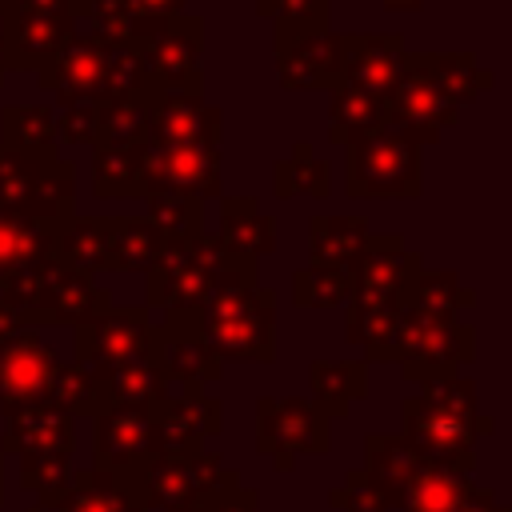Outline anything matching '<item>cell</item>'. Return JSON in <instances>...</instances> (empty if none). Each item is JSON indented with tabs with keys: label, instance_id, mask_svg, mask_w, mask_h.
<instances>
[{
	"label": "cell",
	"instance_id": "obj_1",
	"mask_svg": "<svg viewBox=\"0 0 512 512\" xmlns=\"http://www.w3.org/2000/svg\"><path fill=\"white\" fill-rule=\"evenodd\" d=\"M496 76L480 68L472 52H408L396 88L384 100V124L408 128L420 144H436L444 128L456 124L460 108L488 92Z\"/></svg>",
	"mask_w": 512,
	"mask_h": 512
},
{
	"label": "cell",
	"instance_id": "obj_2",
	"mask_svg": "<svg viewBox=\"0 0 512 512\" xmlns=\"http://www.w3.org/2000/svg\"><path fill=\"white\" fill-rule=\"evenodd\" d=\"M204 344L216 360L272 364L276 360V292L260 284V264L224 256L212 292L200 308Z\"/></svg>",
	"mask_w": 512,
	"mask_h": 512
},
{
	"label": "cell",
	"instance_id": "obj_3",
	"mask_svg": "<svg viewBox=\"0 0 512 512\" xmlns=\"http://www.w3.org/2000/svg\"><path fill=\"white\" fill-rule=\"evenodd\" d=\"M408 448L452 476H472L476 440L492 432V416L480 412V392L468 376L416 384V392L400 408Z\"/></svg>",
	"mask_w": 512,
	"mask_h": 512
},
{
	"label": "cell",
	"instance_id": "obj_4",
	"mask_svg": "<svg viewBox=\"0 0 512 512\" xmlns=\"http://www.w3.org/2000/svg\"><path fill=\"white\" fill-rule=\"evenodd\" d=\"M344 188L352 200H416L424 188V144L416 132L384 124L344 148Z\"/></svg>",
	"mask_w": 512,
	"mask_h": 512
},
{
	"label": "cell",
	"instance_id": "obj_5",
	"mask_svg": "<svg viewBox=\"0 0 512 512\" xmlns=\"http://www.w3.org/2000/svg\"><path fill=\"white\" fill-rule=\"evenodd\" d=\"M0 292L12 304V312L20 316L24 328H40V324H72V328H80L92 316L112 308V292L100 288L96 276H84L76 268L56 264V260L4 280Z\"/></svg>",
	"mask_w": 512,
	"mask_h": 512
},
{
	"label": "cell",
	"instance_id": "obj_6",
	"mask_svg": "<svg viewBox=\"0 0 512 512\" xmlns=\"http://www.w3.org/2000/svg\"><path fill=\"white\" fill-rule=\"evenodd\" d=\"M476 356V328L468 320H436L416 308H400L396 332L388 340L384 364H400L408 384L452 380Z\"/></svg>",
	"mask_w": 512,
	"mask_h": 512
},
{
	"label": "cell",
	"instance_id": "obj_7",
	"mask_svg": "<svg viewBox=\"0 0 512 512\" xmlns=\"http://www.w3.org/2000/svg\"><path fill=\"white\" fill-rule=\"evenodd\" d=\"M224 252L216 248V240L208 232L200 236H164L160 256L152 260V268L144 272V288H148V312H164V316H200L212 280L220 272Z\"/></svg>",
	"mask_w": 512,
	"mask_h": 512
},
{
	"label": "cell",
	"instance_id": "obj_8",
	"mask_svg": "<svg viewBox=\"0 0 512 512\" xmlns=\"http://www.w3.org/2000/svg\"><path fill=\"white\" fill-rule=\"evenodd\" d=\"M332 448V420L304 396L256 400V452L276 472H292L296 456H324Z\"/></svg>",
	"mask_w": 512,
	"mask_h": 512
},
{
	"label": "cell",
	"instance_id": "obj_9",
	"mask_svg": "<svg viewBox=\"0 0 512 512\" xmlns=\"http://www.w3.org/2000/svg\"><path fill=\"white\" fill-rule=\"evenodd\" d=\"M136 484L148 512H172L208 492L240 484V472L224 464V456L204 448L200 456H148L144 464H136Z\"/></svg>",
	"mask_w": 512,
	"mask_h": 512
},
{
	"label": "cell",
	"instance_id": "obj_10",
	"mask_svg": "<svg viewBox=\"0 0 512 512\" xmlns=\"http://www.w3.org/2000/svg\"><path fill=\"white\" fill-rule=\"evenodd\" d=\"M148 84L156 92H204V16L180 12L160 20L140 44Z\"/></svg>",
	"mask_w": 512,
	"mask_h": 512
},
{
	"label": "cell",
	"instance_id": "obj_11",
	"mask_svg": "<svg viewBox=\"0 0 512 512\" xmlns=\"http://www.w3.org/2000/svg\"><path fill=\"white\" fill-rule=\"evenodd\" d=\"M152 340H156V320L148 308H108L92 316L88 324L72 328V360L88 368L92 376H104L120 364L132 360H152Z\"/></svg>",
	"mask_w": 512,
	"mask_h": 512
},
{
	"label": "cell",
	"instance_id": "obj_12",
	"mask_svg": "<svg viewBox=\"0 0 512 512\" xmlns=\"http://www.w3.org/2000/svg\"><path fill=\"white\" fill-rule=\"evenodd\" d=\"M220 432V400L196 384L168 388L148 420V456H200Z\"/></svg>",
	"mask_w": 512,
	"mask_h": 512
},
{
	"label": "cell",
	"instance_id": "obj_13",
	"mask_svg": "<svg viewBox=\"0 0 512 512\" xmlns=\"http://www.w3.org/2000/svg\"><path fill=\"white\" fill-rule=\"evenodd\" d=\"M424 268L420 252L404 248L400 232L368 236L360 260L352 264V296L348 312H372V308H400L412 276Z\"/></svg>",
	"mask_w": 512,
	"mask_h": 512
},
{
	"label": "cell",
	"instance_id": "obj_14",
	"mask_svg": "<svg viewBox=\"0 0 512 512\" xmlns=\"http://www.w3.org/2000/svg\"><path fill=\"white\" fill-rule=\"evenodd\" d=\"M108 48L112 40L100 32H72V40L60 48L52 64L36 72L40 88L52 92L64 104H104L108 100Z\"/></svg>",
	"mask_w": 512,
	"mask_h": 512
},
{
	"label": "cell",
	"instance_id": "obj_15",
	"mask_svg": "<svg viewBox=\"0 0 512 512\" xmlns=\"http://www.w3.org/2000/svg\"><path fill=\"white\" fill-rule=\"evenodd\" d=\"M56 364L60 356L40 340L36 328H16L0 336V408L16 412V408L48 404Z\"/></svg>",
	"mask_w": 512,
	"mask_h": 512
},
{
	"label": "cell",
	"instance_id": "obj_16",
	"mask_svg": "<svg viewBox=\"0 0 512 512\" xmlns=\"http://www.w3.org/2000/svg\"><path fill=\"white\" fill-rule=\"evenodd\" d=\"M220 144H188V148H144V200L156 192H184L208 204L220 192Z\"/></svg>",
	"mask_w": 512,
	"mask_h": 512
},
{
	"label": "cell",
	"instance_id": "obj_17",
	"mask_svg": "<svg viewBox=\"0 0 512 512\" xmlns=\"http://www.w3.org/2000/svg\"><path fill=\"white\" fill-rule=\"evenodd\" d=\"M152 364L160 368L168 388H180V384L204 388V384H216L224 376V364L204 344L200 316H164V320H156Z\"/></svg>",
	"mask_w": 512,
	"mask_h": 512
},
{
	"label": "cell",
	"instance_id": "obj_18",
	"mask_svg": "<svg viewBox=\"0 0 512 512\" xmlns=\"http://www.w3.org/2000/svg\"><path fill=\"white\" fill-rule=\"evenodd\" d=\"M148 420L152 408L100 404L92 412V468L132 472L148 460Z\"/></svg>",
	"mask_w": 512,
	"mask_h": 512
},
{
	"label": "cell",
	"instance_id": "obj_19",
	"mask_svg": "<svg viewBox=\"0 0 512 512\" xmlns=\"http://www.w3.org/2000/svg\"><path fill=\"white\" fill-rule=\"evenodd\" d=\"M76 452V420L64 416L52 404H32L4 412V436L0 456L16 460H44V456H68Z\"/></svg>",
	"mask_w": 512,
	"mask_h": 512
},
{
	"label": "cell",
	"instance_id": "obj_20",
	"mask_svg": "<svg viewBox=\"0 0 512 512\" xmlns=\"http://www.w3.org/2000/svg\"><path fill=\"white\" fill-rule=\"evenodd\" d=\"M404 40L396 32L340 36V84H352L376 100H388L404 72Z\"/></svg>",
	"mask_w": 512,
	"mask_h": 512
},
{
	"label": "cell",
	"instance_id": "obj_21",
	"mask_svg": "<svg viewBox=\"0 0 512 512\" xmlns=\"http://www.w3.org/2000/svg\"><path fill=\"white\" fill-rule=\"evenodd\" d=\"M224 112L204 100V92H160L148 148H188V144H220Z\"/></svg>",
	"mask_w": 512,
	"mask_h": 512
},
{
	"label": "cell",
	"instance_id": "obj_22",
	"mask_svg": "<svg viewBox=\"0 0 512 512\" xmlns=\"http://www.w3.org/2000/svg\"><path fill=\"white\" fill-rule=\"evenodd\" d=\"M52 512H148L136 468L132 472H108V468H72L64 492L48 500Z\"/></svg>",
	"mask_w": 512,
	"mask_h": 512
},
{
	"label": "cell",
	"instance_id": "obj_23",
	"mask_svg": "<svg viewBox=\"0 0 512 512\" xmlns=\"http://www.w3.org/2000/svg\"><path fill=\"white\" fill-rule=\"evenodd\" d=\"M76 20L48 16V12H24L8 0V72H40L60 56V48L72 40Z\"/></svg>",
	"mask_w": 512,
	"mask_h": 512
},
{
	"label": "cell",
	"instance_id": "obj_24",
	"mask_svg": "<svg viewBox=\"0 0 512 512\" xmlns=\"http://www.w3.org/2000/svg\"><path fill=\"white\" fill-rule=\"evenodd\" d=\"M276 72H280V88L288 92H312V88L332 92L340 84V32L328 28L276 48Z\"/></svg>",
	"mask_w": 512,
	"mask_h": 512
},
{
	"label": "cell",
	"instance_id": "obj_25",
	"mask_svg": "<svg viewBox=\"0 0 512 512\" xmlns=\"http://www.w3.org/2000/svg\"><path fill=\"white\" fill-rule=\"evenodd\" d=\"M220 232L212 236L224 256L256 260L276 252V216H268L256 196H220Z\"/></svg>",
	"mask_w": 512,
	"mask_h": 512
},
{
	"label": "cell",
	"instance_id": "obj_26",
	"mask_svg": "<svg viewBox=\"0 0 512 512\" xmlns=\"http://www.w3.org/2000/svg\"><path fill=\"white\" fill-rule=\"evenodd\" d=\"M56 236H60V224L0 208V284L56 260Z\"/></svg>",
	"mask_w": 512,
	"mask_h": 512
},
{
	"label": "cell",
	"instance_id": "obj_27",
	"mask_svg": "<svg viewBox=\"0 0 512 512\" xmlns=\"http://www.w3.org/2000/svg\"><path fill=\"white\" fill-rule=\"evenodd\" d=\"M156 96L160 92L148 88V92H136V96L96 104V140H92V148H148Z\"/></svg>",
	"mask_w": 512,
	"mask_h": 512
},
{
	"label": "cell",
	"instance_id": "obj_28",
	"mask_svg": "<svg viewBox=\"0 0 512 512\" xmlns=\"http://www.w3.org/2000/svg\"><path fill=\"white\" fill-rule=\"evenodd\" d=\"M420 468H424V460L408 448L404 436H384V432L364 436V464H360V472L388 496V504L396 512H400L404 492H408V484H412V476Z\"/></svg>",
	"mask_w": 512,
	"mask_h": 512
},
{
	"label": "cell",
	"instance_id": "obj_29",
	"mask_svg": "<svg viewBox=\"0 0 512 512\" xmlns=\"http://www.w3.org/2000/svg\"><path fill=\"white\" fill-rule=\"evenodd\" d=\"M368 236L372 232L364 216H312L308 220V264L352 272Z\"/></svg>",
	"mask_w": 512,
	"mask_h": 512
},
{
	"label": "cell",
	"instance_id": "obj_30",
	"mask_svg": "<svg viewBox=\"0 0 512 512\" xmlns=\"http://www.w3.org/2000/svg\"><path fill=\"white\" fill-rule=\"evenodd\" d=\"M308 388H312V404L328 420H340L352 412L356 400L368 396V364L364 360H312Z\"/></svg>",
	"mask_w": 512,
	"mask_h": 512
},
{
	"label": "cell",
	"instance_id": "obj_31",
	"mask_svg": "<svg viewBox=\"0 0 512 512\" xmlns=\"http://www.w3.org/2000/svg\"><path fill=\"white\" fill-rule=\"evenodd\" d=\"M164 232L148 216H104V252L108 272H148L160 256Z\"/></svg>",
	"mask_w": 512,
	"mask_h": 512
},
{
	"label": "cell",
	"instance_id": "obj_32",
	"mask_svg": "<svg viewBox=\"0 0 512 512\" xmlns=\"http://www.w3.org/2000/svg\"><path fill=\"white\" fill-rule=\"evenodd\" d=\"M376 128H384V100H376L352 84H336L332 100H328V140L336 148H348Z\"/></svg>",
	"mask_w": 512,
	"mask_h": 512
},
{
	"label": "cell",
	"instance_id": "obj_33",
	"mask_svg": "<svg viewBox=\"0 0 512 512\" xmlns=\"http://www.w3.org/2000/svg\"><path fill=\"white\" fill-rule=\"evenodd\" d=\"M476 492H480V484L472 476H452L444 468L424 464L412 476L400 512H464Z\"/></svg>",
	"mask_w": 512,
	"mask_h": 512
},
{
	"label": "cell",
	"instance_id": "obj_34",
	"mask_svg": "<svg viewBox=\"0 0 512 512\" xmlns=\"http://www.w3.org/2000/svg\"><path fill=\"white\" fill-rule=\"evenodd\" d=\"M272 192L280 200H292V196L324 200V196H332V168L324 156H316V148L308 140H296L292 152L284 160H276V168H272Z\"/></svg>",
	"mask_w": 512,
	"mask_h": 512
},
{
	"label": "cell",
	"instance_id": "obj_35",
	"mask_svg": "<svg viewBox=\"0 0 512 512\" xmlns=\"http://www.w3.org/2000/svg\"><path fill=\"white\" fill-rule=\"evenodd\" d=\"M92 192L100 200H144V148H92Z\"/></svg>",
	"mask_w": 512,
	"mask_h": 512
},
{
	"label": "cell",
	"instance_id": "obj_36",
	"mask_svg": "<svg viewBox=\"0 0 512 512\" xmlns=\"http://www.w3.org/2000/svg\"><path fill=\"white\" fill-rule=\"evenodd\" d=\"M0 144L28 156H56V112L48 104H8L0 112Z\"/></svg>",
	"mask_w": 512,
	"mask_h": 512
},
{
	"label": "cell",
	"instance_id": "obj_37",
	"mask_svg": "<svg viewBox=\"0 0 512 512\" xmlns=\"http://www.w3.org/2000/svg\"><path fill=\"white\" fill-rule=\"evenodd\" d=\"M404 304L424 312V316H436V320H456V312L472 308L476 296L460 284L456 272L448 268H420L404 292Z\"/></svg>",
	"mask_w": 512,
	"mask_h": 512
},
{
	"label": "cell",
	"instance_id": "obj_38",
	"mask_svg": "<svg viewBox=\"0 0 512 512\" xmlns=\"http://www.w3.org/2000/svg\"><path fill=\"white\" fill-rule=\"evenodd\" d=\"M100 384V404H136V408H156L168 396V380L160 376V368L152 360H132L120 364L104 376H96Z\"/></svg>",
	"mask_w": 512,
	"mask_h": 512
},
{
	"label": "cell",
	"instance_id": "obj_39",
	"mask_svg": "<svg viewBox=\"0 0 512 512\" xmlns=\"http://www.w3.org/2000/svg\"><path fill=\"white\" fill-rule=\"evenodd\" d=\"M48 160L52 156H28V152H12V148L0 144V208L4 212H24L28 216Z\"/></svg>",
	"mask_w": 512,
	"mask_h": 512
},
{
	"label": "cell",
	"instance_id": "obj_40",
	"mask_svg": "<svg viewBox=\"0 0 512 512\" xmlns=\"http://www.w3.org/2000/svg\"><path fill=\"white\" fill-rule=\"evenodd\" d=\"M48 404L60 408V412L72 416V420H80V416L92 420V412L100 408V384H96V376H92L88 368H80L76 360H68V364L60 360L56 372H52Z\"/></svg>",
	"mask_w": 512,
	"mask_h": 512
},
{
	"label": "cell",
	"instance_id": "obj_41",
	"mask_svg": "<svg viewBox=\"0 0 512 512\" xmlns=\"http://www.w3.org/2000/svg\"><path fill=\"white\" fill-rule=\"evenodd\" d=\"M272 44L284 48L292 40H304V36H316V32H328V20H332V4L328 0H276L272 12Z\"/></svg>",
	"mask_w": 512,
	"mask_h": 512
},
{
	"label": "cell",
	"instance_id": "obj_42",
	"mask_svg": "<svg viewBox=\"0 0 512 512\" xmlns=\"http://www.w3.org/2000/svg\"><path fill=\"white\" fill-rule=\"evenodd\" d=\"M352 296V272L340 268H300L292 272V304L296 308H336Z\"/></svg>",
	"mask_w": 512,
	"mask_h": 512
},
{
	"label": "cell",
	"instance_id": "obj_43",
	"mask_svg": "<svg viewBox=\"0 0 512 512\" xmlns=\"http://www.w3.org/2000/svg\"><path fill=\"white\" fill-rule=\"evenodd\" d=\"M148 224L164 236H200L204 232V200L184 192H156L148 196Z\"/></svg>",
	"mask_w": 512,
	"mask_h": 512
},
{
	"label": "cell",
	"instance_id": "obj_44",
	"mask_svg": "<svg viewBox=\"0 0 512 512\" xmlns=\"http://www.w3.org/2000/svg\"><path fill=\"white\" fill-rule=\"evenodd\" d=\"M72 476V460L68 456H44V460H20V488L32 492L40 504L56 500L64 492Z\"/></svg>",
	"mask_w": 512,
	"mask_h": 512
},
{
	"label": "cell",
	"instance_id": "obj_45",
	"mask_svg": "<svg viewBox=\"0 0 512 512\" xmlns=\"http://www.w3.org/2000/svg\"><path fill=\"white\" fill-rule=\"evenodd\" d=\"M328 508H336V512H396V508L388 504V496H384L360 468H352V472L344 476V484L328 492Z\"/></svg>",
	"mask_w": 512,
	"mask_h": 512
},
{
	"label": "cell",
	"instance_id": "obj_46",
	"mask_svg": "<svg viewBox=\"0 0 512 512\" xmlns=\"http://www.w3.org/2000/svg\"><path fill=\"white\" fill-rule=\"evenodd\" d=\"M192 0H120V12L128 16V24H132V44H140L160 20H168V16H180V12H192L188 8Z\"/></svg>",
	"mask_w": 512,
	"mask_h": 512
},
{
	"label": "cell",
	"instance_id": "obj_47",
	"mask_svg": "<svg viewBox=\"0 0 512 512\" xmlns=\"http://www.w3.org/2000/svg\"><path fill=\"white\" fill-rule=\"evenodd\" d=\"M88 144L96 140V104H64L56 112V144Z\"/></svg>",
	"mask_w": 512,
	"mask_h": 512
},
{
	"label": "cell",
	"instance_id": "obj_48",
	"mask_svg": "<svg viewBox=\"0 0 512 512\" xmlns=\"http://www.w3.org/2000/svg\"><path fill=\"white\" fill-rule=\"evenodd\" d=\"M200 504H204V512H260V492H252L244 484H232V488L200 496Z\"/></svg>",
	"mask_w": 512,
	"mask_h": 512
},
{
	"label": "cell",
	"instance_id": "obj_49",
	"mask_svg": "<svg viewBox=\"0 0 512 512\" xmlns=\"http://www.w3.org/2000/svg\"><path fill=\"white\" fill-rule=\"evenodd\" d=\"M464 512H508V508H504V504L496 500V492H492V488H480V492L472 496V504H468Z\"/></svg>",
	"mask_w": 512,
	"mask_h": 512
},
{
	"label": "cell",
	"instance_id": "obj_50",
	"mask_svg": "<svg viewBox=\"0 0 512 512\" xmlns=\"http://www.w3.org/2000/svg\"><path fill=\"white\" fill-rule=\"evenodd\" d=\"M8 76V0H0V84Z\"/></svg>",
	"mask_w": 512,
	"mask_h": 512
},
{
	"label": "cell",
	"instance_id": "obj_51",
	"mask_svg": "<svg viewBox=\"0 0 512 512\" xmlns=\"http://www.w3.org/2000/svg\"><path fill=\"white\" fill-rule=\"evenodd\" d=\"M16 328H24V324H20V316L12 312V304H8L4 292H0V336H8V332H16Z\"/></svg>",
	"mask_w": 512,
	"mask_h": 512
},
{
	"label": "cell",
	"instance_id": "obj_52",
	"mask_svg": "<svg viewBox=\"0 0 512 512\" xmlns=\"http://www.w3.org/2000/svg\"><path fill=\"white\" fill-rule=\"evenodd\" d=\"M388 12H420L428 0H380Z\"/></svg>",
	"mask_w": 512,
	"mask_h": 512
},
{
	"label": "cell",
	"instance_id": "obj_53",
	"mask_svg": "<svg viewBox=\"0 0 512 512\" xmlns=\"http://www.w3.org/2000/svg\"><path fill=\"white\" fill-rule=\"evenodd\" d=\"M252 4H256V12L268 20V12H272V4H276V0H252Z\"/></svg>",
	"mask_w": 512,
	"mask_h": 512
},
{
	"label": "cell",
	"instance_id": "obj_54",
	"mask_svg": "<svg viewBox=\"0 0 512 512\" xmlns=\"http://www.w3.org/2000/svg\"><path fill=\"white\" fill-rule=\"evenodd\" d=\"M172 512H204V504H200V500H192V504H184V508H172Z\"/></svg>",
	"mask_w": 512,
	"mask_h": 512
},
{
	"label": "cell",
	"instance_id": "obj_55",
	"mask_svg": "<svg viewBox=\"0 0 512 512\" xmlns=\"http://www.w3.org/2000/svg\"><path fill=\"white\" fill-rule=\"evenodd\" d=\"M0 504H4V456H0Z\"/></svg>",
	"mask_w": 512,
	"mask_h": 512
}]
</instances>
